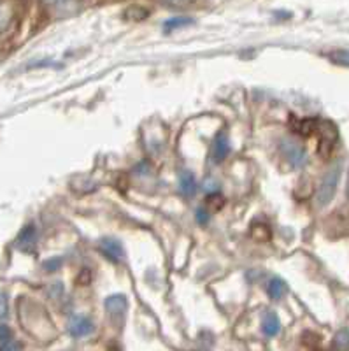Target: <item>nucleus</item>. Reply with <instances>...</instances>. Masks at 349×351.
<instances>
[{"label":"nucleus","mask_w":349,"mask_h":351,"mask_svg":"<svg viewBox=\"0 0 349 351\" xmlns=\"http://www.w3.org/2000/svg\"><path fill=\"white\" fill-rule=\"evenodd\" d=\"M335 350H349V330L348 328H342L335 334V339L332 344Z\"/></svg>","instance_id":"obj_17"},{"label":"nucleus","mask_w":349,"mask_h":351,"mask_svg":"<svg viewBox=\"0 0 349 351\" xmlns=\"http://www.w3.org/2000/svg\"><path fill=\"white\" fill-rule=\"evenodd\" d=\"M60 263H62V260L60 258L48 260V262L44 263V269H46V271H56V269L60 267Z\"/></svg>","instance_id":"obj_25"},{"label":"nucleus","mask_w":349,"mask_h":351,"mask_svg":"<svg viewBox=\"0 0 349 351\" xmlns=\"http://www.w3.org/2000/svg\"><path fill=\"white\" fill-rule=\"evenodd\" d=\"M188 25H193V20H191V18L174 16L163 23V30H165V34H171V32H174V30H179V28L188 27Z\"/></svg>","instance_id":"obj_14"},{"label":"nucleus","mask_w":349,"mask_h":351,"mask_svg":"<svg viewBox=\"0 0 349 351\" xmlns=\"http://www.w3.org/2000/svg\"><path fill=\"white\" fill-rule=\"evenodd\" d=\"M223 204H225V199H223L219 193H210L206 200V209L207 213H216L223 208Z\"/></svg>","instance_id":"obj_16"},{"label":"nucleus","mask_w":349,"mask_h":351,"mask_svg":"<svg viewBox=\"0 0 349 351\" xmlns=\"http://www.w3.org/2000/svg\"><path fill=\"white\" fill-rule=\"evenodd\" d=\"M341 162L339 164H335L333 167H330L328 171H326V174L323 176L322 183H320V186H317V192H316V202L317 206H326V204H330V200L333 199V195H335V190H337V184H339V180H341Z\"/></svg>","instance_id":"obj_2"},{"label":"nucleus","mask_w":349,"mask_h":351,"mask_svg":"<svg viewBox=\"0 0 349 351\" xmlns=\"http://www.w3.org/2000/svg\"><path fill=\"white\" fill-rule=\"evenodd\" d=\"M16 246L25 253H34L37 246V230L34 225H27L18 236Z\"/></svg>","instance_id":"obj_6"},{"label":"nucleus","mask_w":349,"mask_h":351,"mask_svg":"<svg viewBox=\"0 0 349 351\" xmlns=\"http://www.w3.org/2000/svg\"><path fill=\"white\" fill-rule=\"evenodd\" d=\"M5 316H8V297L0 291V318H5Z\"/></svg>","instance_id":"obj_24"},{"label":"nucleus","mask_w":349,"mask_h":351,"mask_svg":"<svg viewBox=\"0 0 349 351\" xmlns=\"http://www.w3.org/2000/svg\"><path fill=\"white\" fill-rule=\"evenodd\" d=\"M293 130L297 132V134H300V136L309 137V136H313L314 132L317 130V121H316V120H300V121H295Z\"/></svg>","instance_id":"obj_15"},{"label":"nucleus","mask_w":349,"mask_h":351,"mask_svg":"<svg viewBox=\"0 0 349 351\" xmlns=\"http://www.w3.org/2000/svg\"><path fill=\"white\" fill-rule=\"evenodd\" d=\"M16 16V4L12 0H0V34H4Z\"/></svg>","instance_id":"obj_9"},{"label":"nucleus","mask_w":349,"mask_h":351,"mask_svg":"<svg viewBox=\"0 0 349 351\" xmlns=\"http://www.w3.org/2000/svg\"><path fill=\"white\" fill-rule=\"evenodd\" d=\"M317 134H320V146H317V152L323 158H328L330 153L333 152V146L337 143V128L335 125L330 123V121H323V123H317Z\"/></svg>","instance_id":"obj_3"},{"label":"nucleus","mask_w":349,"mask_h":351,"mask_svg":"<svg viewBox=\"0 0 349 351\" xmlns=\"http://www.w3.org/2000/svg\"><path fill=\"white\" fill-rule=\"evenodd\" d=\"M23 348V344L20 343H11V341H8V343L0 344V350H21Z\"/></svg>","instance_id":"obj_26"},{"label":"nucleus","mask_w":349,"mask_h":351,"mask_svg":"<svg viewBox=\"0 0 349 351\" xmlns=\"http://www.w3.org/2000/svg\"><path fill=\"white\" fill-rule=\"evenodd\" d=\"M69 332L72 337H84L93 332V322L86 316H74L69 322Z\"/></svg>","instance_id":"obj_8"},{"label":"nucleus","mask_w":349,"mask_h":351,"mask_svg":"<svg viewBox=\"0 0 349 351\" xmlns=\"http://www.w3.org/2000/svg\"><path fill=\"white\" fill-rule=\"evenodd\" d=\"M8 341H12V332L8 325H0V343L4 344Z\"/></svg>","instance_id":"obj_23"},{"label":"nucleus","mask_w":349,"mask_h":351,"mask_svg":"<svg viewBox=\"0 0 349 351\" xmlns=\"http://www.w3.org/2000/svg\"><path fill=\"white\" fill-rule=\"evenodd\" d=\"M263 334L267 337H274L281 332V322H279L278 315L272 311H267L265 316H263Z\"/></svg>","instance_id":"obj_11"},{"label":"nucleus","mask_w":349,"mask_h":351,"mask_svg":"<svg viewBox=\"0 0 349 351\" xmlns=\"http://www.w3.org/2000/svg\"><path fill=\"white\" fill-rule=\"evenodd\" d=\"M18 307H20V322L28 334L40 341H49L55 337L56 330L53 327V322L39 304L21 299Z\"/></svg>","instance_id":"obj_1"},{"label":"nucleus","mask_w":349,"mask_h":351,"mask_svg":"<svg viewBox=\"0 0 349 351\" xmlns=\"http://www.w3.org/2000/svg\"><path fill=\"white\" fill-rule=\"evenodd\" d=\"M125 16H127L128 20H144V18L147 16V11L143 8H130L127 9Z\"/></svg>","instance_id":"obj_21"},{"label":"nucleus","mask_w":349,"mask_h":351,"mask_svg":"<svg viewBox=\"0 0 349 351\" xmlns=\"http://www.w3.org/2000/svg\"><path fill=\"white\" fill-rule=\"evenodd\" d=\"M251 237L256 241H267L270 237V230L265 223H253L251 227Z\"/></svg>","instance_id":"obj_18"},{"label":"nucleus","mask_w":349,"mask_h":351,"mask_svg":"<svg viewBox=\"0 0 349 351\" xmlns=\"http://www.w3.org/2000/svg\"><path fill=\"white\" fill-rule=\"evenodd\" d=\"M104 306H106V311H108V315L111 316V318L118 319L127 313L128 300L127 297L121 295V293H116V295L108 297L106 302H104Z\"/></svg>","instance_id":"obj_5"},{"label":"nucleus","mask_w":349,"mask_h":351,"mask_svg":"<svg viewBox=\"0 0 349 351\" xmlns=\"http://www.w3.org/2000/svg\"><path fill=\"white\" fill-rule=\"evenodd\" d=\"M228 153H230V143H228V136H226L225 132H221V134H218V136H216L215 143H213V148H210V156H213V162L219 164V162H223V160L228 156Z\"/></svg>","instance_id":"obj_7"},{"label":"nucleus","mask_w":349,"mask_h":351,"mask_svg":"<svg viewBox=\"0 0 349 351\" xmlns=\"http://www.w3.org/2000/svg\"><path fill=\"white\" fill-rule=\"evenodd\" d=\"M281 152L285 155V158L290 162V165L300 169L307 164V153L306 149L302 148L298 143H293V141L282 139L281 143Z\"/></svg>","instance_id":"obj_4"},{"label":"nucleus","mask_w":349,"mask_h":351,"mask_svg":"<svg viewBox=\"0 0 349 351\" xmlns=\"http://www.w3.org/2000/svg\"><path fill=\"white\" fill-rule=\"evenodd\" d=\"M179 190L186 197H191L197 192V181H195V176L190 171H183L179 174Z\"/></svg>","instance_id":"obj_12"},{"label":"nucleus","mask_w":349,"mask_h":351,"mask_svg":"<svg viewBox=\"0 0 349 351\" xmlns=\"http://www.w3.org/2000/svg\"><path fill=\"white\" fill-rule=\"evenodd\" d=\"M330 60H332L333 64L342 65V67H349V51H346V49H339V51L330 53Z\"/></svg>","instance_id":"obj_20"},{"label":"nucleus","mask_w":349,"mask_h":351,"mask_svg":"<svg viewBox=\"0 0 349 351\" xmlns=\"http://www.w3.org/2000/svg\"><path fill=\"white\" fill-rule=\"evenodd\" d=\"M100 250L106 256L112 260V262H118V260L123 258L125 255V250L121 246V243L116 239H111V237H106V239L100 241Z\"/></svg>","instance_id":"obj_10"},{"label":"nucleus","mask_w":349,"mask_h":351,"mask_svg":"<svg viewBox=\"0 0 349 351\" xmlns=\"http://www.w3.org/2000/svg\"><path fill=\"white\" fill-rule=\"evenodd\" d=\"M169 8H174V9H183L188 8V5L193 2V0H163Z\"/></svg>","instance_id":"obj_22"},{"label":"nucleus","mask_w":349,"mask_h":351,"mask_svg":"<svg viewBox=\"0 0 349 351\" xmlns=\"http://www.w3.org/2000/svg\"><path fill=\"white\" fill-rule=\"evenodd\" d=\"M346 193H348V197H349V176H348V186H346Z\"/></svg>","instance_id":"obj_28"},{"label":"nucleus","mask_w":349,"mask_h":351,"mask_svg":"<svg viewBox=\"0 0 349 351\" xmlns=\"http://www.w3.org/2000/svg\"><path fill=\"white\" fill-rule=\"evenodd\" d=\"M43 5L46 8H51V9H60V11H64V9L72 8V5L77 2V0H40Z\"/></svg>","instance_id":"obj_19"},{"label":"nucleus","mask_w":349,"mask_h":351,"mask_svg":"<svg viewBox=\"0 0 349 351\" xmlns=\"http://www.w3.org/2000/svg\"><path fill=\"white\" fill-rule=\"evenodd\" d=\"M286 291H288V287H286V283L282 280H279V278H274V280H270L269 287H267V293H269L270 299L274 300H279L282 295H285Z\"/></svg>","instance_id":"obj_13"},{"label":"nucleus","mask_w":349,"mask_h":351,"mask_svg":"<svg viewBox=\"0 0 349 351\" xmlns=\"http://www.w3.org/2000/svg\"><path fill=\"white\" fill-rule=\"evenodd\" d=\"M197 219H199V223L206 225L207 219H209V216H207V209L206 211H204V209H199V211H197Z\"/></svg>","instance_id":"obj_27"}]
</instances>
